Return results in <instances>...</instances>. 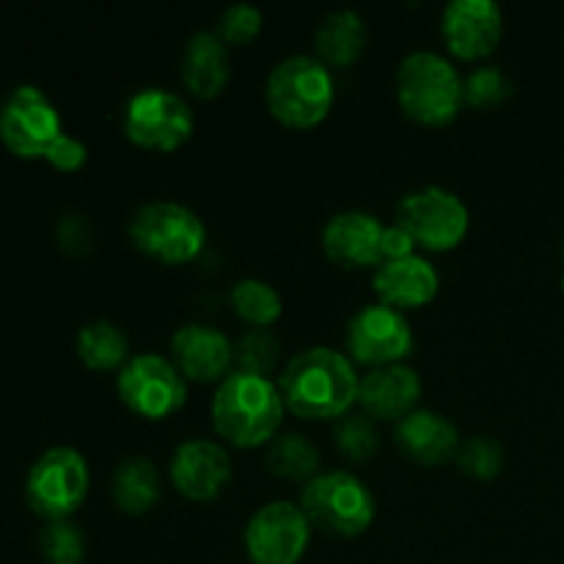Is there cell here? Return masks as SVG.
<instances>
[{
    "instance_id": "1",
    "label": "cell",
    "mask_w": 564,
    "mask_h": 564,
    "mask_svg": "<svg viewBox=\"0 0 564 564\" xmlns=\"http://www.w3.org/2000/svg\"><path fill=\"white\" fill-rule=\"evenodd\" d=\"M284 405L301 419H339L358 402V378L350 356L336 347H306L286 361L275 380Z\"/></svg>"
},
{
    "instance_id": "2",
    "label": "cell",
    "mask_w": 564,
    "mask_h": 564,
    "mask_svg": "<svg viewBox=\"0 0 564 564\" xmlns=\"http://www.w3.org/2000/svg\"><path fill=\"white\" fill-rule=\"evenodd\" d=\"M284 397L275 380L262 375L229 372L213 394V427L237 449H257L279 435Z\"/></svg>"
},
{
    "instance_id": "3",
    "label": "cell",
    "mask_w": 564,
    "mask_h": 564,
    "mask_svg": "<svg viewBox=\"0 0 564 564\" xmlns=\"http://www.w3.org/2000/svg\"><path fill=\"white\" fill-rule=\"evenodd\" d=\"M336 83L328 66L314 55H290L270 69L264 83L268 110L286 127H317L330 113Z\"/></svg>"
},
{
    "instance_id": "4",
    "label": "cell",
    "mask_w": 564,
    "mask_h": 564,
    "mask_svg": "<svg viewBox=\"0 0 564 564\" xmlns=\"http://www.w3.org/2000/svg\"><path fill=\"white\" fill-rule=\"evenodd\" d=\"M397 102L422 124H449L466 105L460 72L435 50H413L397 69Z\"/></svg>"
},
{
    "instance_id": "5",
    "label": "cell",
    "mask_w": 564,
    "mask_h": 564,
    "mask_svg": "<svg viewBox=\"0 0 564 564\" xmlns=\"http://www.w3.org/2000/svg\"><path fill=\"white\" fill-rule=\"evenodd\" d=\"M301 510L312 527L336 538H358L375 521V496L350 471H323L301 490Z\"/></svg>"
},
{
    "instance_id": "6",
    "label": "cell",
    "mask_w": 564,
    "mask_h": 564,
    "mask_svg": "<svg viewBox=\"0 0 564 564\" xmlns=\"http://www.w3.org/2000/svg\"><path fill=\"white\" fill-rule=\"evenodd\" d=\"M127 231L135 248L163 264H185L202 253L207 226L180 202L141 204L127 220Z\"/></svg>"
},
{
    "instance_id": "7",
    "label": "cell",
    "mask_w": 564,
    "mask_h": 564,
    "mask_svg": "<svg viewBox=\"0 0 564 564\" xmlns=\"http://www.w3.org/2000/svg\"><path fill=\"white\" fill-rule=\"evenodd\" d=\"M91 474L86 457L72 446L47 449L31 466L25 479V496L33 512L47 521H66L86 501Z\"/></svg>"
},
{
    "instance_id": "8",
    "label": "cell",
    "mask_w": 564,
    "mask_h": 564,
    "mask_svg": "<svg viewBox=\"0 0 564 564\" xmlns=\"http://www.w3.org/2000/svg\"><path fill=\"white\" fill-rule=\"evenodd\" d=\"M394 224H400L416 246L427 251H449L463 242L471 215L457 193L427 185L402 196Z\"/></svg>"
},
{
    "instance_id": "9",
    "label": "cell",
    "mask_w": 564,
    "mask_h": 564,
    "mask_svg": "<svg viewBox=\"0 0 564 564\" xmlns=\"http://www.w3.org/2000/svg\"><path fill=\"white\" fill-rule=\"evenodd\" d=\"M121 402L143 419H165L187 400V378L174 358L160 352H138L119 369L116 380Z\"/></svg>"
},
{
    "instance_id": "10",
    "label": "cell",
    "mask_w": 564,
    "mask_h": 564,
    "mask_svg": "<svg viewBox=\"0 0 564 564\" xmlns=\"http://www.w3.org/2000/svg\"><path fill=\"white\" fill-rule=\"evenodd\" d=\"M193 110L169 88H141L124 105V132L135 147L152 152H174L191 138Z\"/></svg>"
},
{
    "instance_id": "11",
    "label": "cell",
    "mask_w": 564,
    "mask_h": 564,
    "mask_svg": "<svg viewBox=\"0 0 564 564\" xmlns=\"http://www.w3.org/2000/svg\"><path fill=\"white\" fill-rule=\"evenodd\" d=\"M312 529L301 505L270 501L248 518L242 543L253 564H297L312 543Z\"/></svg>"
},
{
    "instance_id": "12",
    "label": "cell",
    "mask_w": 564,
    "mask_h": 564,
    "mask_svg": "<svg viewBox=\"0 0 564 564\" xmlns=\"http://www.w3.org/2000/svg\"><path fill=\"white\" fill-rule=\"evenodd\" d=\"M61 116L36 86H17L0 108V141L17 158H44L61 135Z\"/></svg>"
},
{
    "instance_id": "13",
    "label": "cell",
    "mask_w": 564,
    "mask_h": 564,
    "mask_svg": "<svg viewBox=\"0 0 564 564\" xmlns=\"http://www.w3.org/2000/svg\"><path fill=\"white\" fill-rule=\"evenodd\" d=\"M347 350L358 364L367 367H386V364H402V358L413 347V330L400 308L386 303H369L361 306L347 323Z\"/></svg>"
},
{
    "instance_id": "14",
    "label": "cell",
    "mask_w": 564,
    "mask_h": 564,
    "mask_svg": "<svg viewBox=\"0 0 564 564\" xmlns=\"http://www.w3.org/2000/svg\"><path fill=\"white\" fill-rule=\"evenodd\" d=\"M441 36L457 58H488L505 36L501 6L496 0H452L441 17Z\"/></svg>"
},
{
    "instance_id": "15",
    "label": "cell",
    "mask_w": 564,
    "mask_h": 564,
    "mask_svg": "<svg viewBox=\"0 0 564 564\" xmlns=\"http://www.w3.org/2000/svg\"><path fill=\"white\" fill-rule=\"evenodd\" d=\"M171 479L193 501L218 499L231 482V457L209 438H187L171 455Z\"/></svg>"
},
{
    "instance_id": "16",
    "label": "cell",
    "mask_w": 564,
    "mask_h": 564,
    "mask_svg": "<svg viewBox=\"0 0 564 564\" xmlns=\"http://www.w3.org/2000/svg\"><path fill=\"white\" fill-rule=\"evenodd\" d=\"M383 229L378 215L364 209H341L323 226V248L345 268H378L383 262Z\"/></svg>"
},
{
    "instance_id": "17",
    "label": "cell",
    "mask_w": 564,
    "mask_h": 564,
    "mask_svg": "<svg viewBox=\"0 0 564 564\" xmlns=\"http://www.w3.org/2000/svg\"><path fill=\"white\" fill-rule=\"evenodd\" d=\"M171 352L180 372L191 380H224L235 364V345L215 325L187 323L171 336Z\"/></svg>"
},
{
    "instance_id": "18",
    "label": "cell",
    "mask_w": 564,
    "mask_h": 564,
    "mask_svg": "<svg viewBox=\"0 0 564 564\" xmlns=\"http://www.w3.org/2000/svg\"><path fill=\"white\" fill-rule=\"evenodd\" d=\"M372 286L380 303L391 308H419L427 306L438 295L441 275L430 259L411 253L402 259H386L375 268Z\"/></svg>"
},
{
    "instance_id": "19",
    "label": "cell",
    "mask_w": 564,
    "mask_h": 564,
    "mask_svg": "<svg viewBox=\"0 0 564 564\" xmlns=\"http://www.w3.org/2000/svg\"><path fill=\"white\" fill-rule=\"evenodd\" d=\"M422 378L408 364H386L369 369L358 383V405L372 419H405L416 411Z\"/></svg>"
},
{
    "instance_id": "20",
    "label": "cell",
    "mask_w": 564,
    "mask_h": 564,
    "mask_svg": "<svg viewBox=\"0 0 564 564\" xmlns=\"http://www.w3.org/2000/svg\"><path fill=\"white\" fill-rule=\"evenodd\" d=\"M394 438L397 446L422 466L455 460V452L460 446V433H457L455 422L446 419L444 413L427 411V408H416L405 419H400Z\"/></svg>"
},
{
    "instance_id": "21",
    "label": "cell",
    "mask_w": 564,
    "mask_h": 564,
    "mask_svg": "<svg viewBox=\"0 0 564 564\" xmlns=\"http://www.w3.org/2000/svg\"><path fill=\"white\" fill-rule=\"evenodd\" d=\"M182 80L196 97H218L231 75L229 50L215 31H198L187 39L182 53Z\"/></svg>"
},
{
    "instance_id": "22",
    "label": "cell",
    "mask_w": 564,
    "mask_h": 564,
    "mask_svg": "<svg viewBox=\"0 0 564 564\" xmlns=\"http://www.w3.org/2000/svg\"><path fill=\"white\" fill-rule=\"evenodd\" d=\"M369 28L356 9H336L317 22L314 50L325 66H350L367 50Z\"/></svg>"
},
{
    "instance_id": "23",
    "label": "cell",
    "mask_w": 564,
    "mask_h": 564,
    "mask_svg": "<svg viewBox=\"0 0 564 564\" xmlns=\"http://www.w3.org/2000/svg\"><path fill=\"white\" fill-rule=\"evenodd\" d=\"M163 479L158 466L143 455H130L113 471V501L121 512L141 516L160 501Z\"/></svg>"
},
{
    "instance_id": "24",
    "label": "cell",
    "mask_w": 564,
    "mask_h": 564,
    "mask_svg": "<svg viewBox=\"0 0 564 564\" xmlns=\"http://www.w3.org/2000/svg\"><path fill=\"white\" fill-rule=\"evenodd\" d=\"M77 356L88 369L108 372V369L124 367L130 361V339L121 325L110 319H94L83 325L77 334Z\"/></svg>"
},
{
    "instance_id": "25",
    "label": "cell",
    "mask_w": 564,
    "mask_h": 564,
    "mask_svg": "<svg viewBox=\"0 0 564 564\" xmlns=\"http://www.w3.org/2000/svg\"><path fill=\"white\" fill-rule=\"evenodd\" d=\"M268 468L281 479L306 485L319 474V452L306 435L279 433L268 446Z\"/></svg>"
},
{
    "instance_id": "26",
    "label": "cell",
    "mask_w": 564,
    "mask_h": 564,
    "mask_svg": "<svg viewBox=\"0 0 564 564\" xmlns=\"http://www.w3.org/2000/svg\"><path fill=\"white\" fill-rule=\"evenodd\" d=\"M231 308L251 328H268L281 317L284 301H281L279 290L270 281L248 275V279L235 281V286H231Z\"/></svg>"
},
{
    "instance_id": "27",
    "label": "cell",
    "mask_w": 564,
    "mask_h": 564,
    "mask_svg": "<svg viewBox=\"0 0 564 564\" xmlns=\"http://www.w3.org/2000/svg\"><path fill=\"white\" fill-rule=\"evenodd\" d=\"M334 444L347 460L352 463H364L378 452L380 446V433L375 427L372 416L367 413H345L339 416L334 427Z\"/></svg>"
},
{
    "instance_id": "28",
    "label": "cell",
    "mask_w": 564,
    "mask_h": 564,
    "mask_svg": "<svg viewBox=\"0 0 564 564\" xmlns=\"http://www.w3.org/2000/svg\"><path fill=\"white\" fill-rule=\"evenodd\" d=\"M455 463L468 477L494 479L505 468V446L494 435H471V438L460 441L455 452Z\"/></svg>"
},
{
    "instance_id": "29",
    "label": "cell",
    "mask_w": 564,
    "mask_h": 564,
    "mask_svg": "<svg viewBox=\"0 0 564 564\" xmlns=\"http://www.w3.org/2000/svg\"><path fill=\"white\" fill-rule=\"evenodd\" d=\"M279 339L270 334L268 328H251L237 339L235 345V364L237 372L248 375H262V378H270L279 364Z\"/></svg>"
},
{
    "instance_id": "30",
    "label": "cell",
    "mask_w": 564,
    "mask_h": 564,
    "mask_svg": "<svg viewBox=\"0 0 564 564\" xmlns=\"http://www.w3.org/2000/svg\"><path fill=\"white\" fill-rule=\"evenodd\" d=\"M39 549L47 564H83L86 560V538H83L80 527L66 521H50L42 529L39 538Z\"/></svg>"
},
{
    "instance_id": "31",
    "label": "cell",
    "mask_w": 564,
    "mask_h": 564,
    "mask_svg": "<svg viewBox=\"0 0 564 564\" xmlns=\"http://www.w3.org/2000/svg\"><path fill=\"white\" fill-rule=\"evenodd\" d=\"M512 94V80L501 66H477L468 77H463V99L474 108H494Z\"/></svg>"
},
{
    "instance_id": "32",
    "label": "cell",
    "mask_w": 564,
    "mask_h": 564,
    "mask_svg": "<svg viewBox=\"0 0 564 564\" xmlns=\"http://www.w3.org/2000/svg\"><path fill=\"white\" fill-rule=\"evenodd\" d=\"M264 14L259 6L253 3H229L218 17V36L224 39V44H248L257 39V33L262 31Z\"/></svg>"
},
{
    "instance_id": "33",
    "label": "cell",
    "mask_w": 564,
    "mask_h": 564,
    "mask_svg": "<svg viewBox=\"0 0 564 564\" xmlns=\"http://www.w3.org/2000/svg\"><path fill=\"white\" fill-rule=\"evenodd\" d=\"M44 158H47L55 169L77 171L83 163H86L88 149L80 138L69 135V132H61V135L53 141V147L47 149V154H44Z\"/></svg>"
},
{
    "instance_id": "34",
    "label": "cell",
    "mask_w": 564,
    "mask_h": 564,
    "mask_svg": "<svg viewBox=\"0 0 564 564\" xmlns=\"http://www.w3.org/2000/svg\"><path fill=\"white\" fill-rule=\"evenodd\" d=\"M58 237H61V246L72 253H83L91 248V226H88L86 218L80 215H69V218L61 220L58 226Z\"/></svg>"
},
{
    "instance_id": "35",
    "label": "cell",
    "mask_w": 564,
    "mask_h": 564,
    "mask_svg": "<svg viewBox=\"0 0 564 564\" xmlns=\"http://www.w3.org/2000/svg\"><path fill=\"white\" fill-rule=\"evenodd\" d=\"M380 248H383V262L386 259H402V257H411V253H416V242H413V237L408 235L400 224L386 226Z\"/></svg>"
},
{
    "instance_id": "36",
    "label": "cell",
    "mask_w": 564,
    "mask_h": 564,
    "mask_svg": "<svg viewBox=\"0 0 564 564\" xmlns=\"http://www.w3.org/2000/svg\"><path fill=\"white\" fill-rule=\"evenodd\" d=\"M562 290H564V273H562Z\"/></svg>"
},
{
    "instance_id": "37",
    "label": "cell",
    "mask_w": 564,
    "mask_h": 564,
    "mask_svg": "<svg viewBox=\"0 0 564 564\" xmlns=\"http://www.w3.org/2000/svg\"><path fill=\"white\" fill-rule=\"evenodd\" d=\"M562 257H564V246H562Z\"/></svg>"
}]
</instances>
